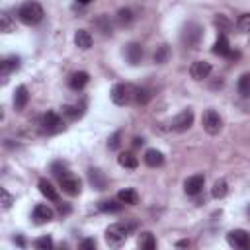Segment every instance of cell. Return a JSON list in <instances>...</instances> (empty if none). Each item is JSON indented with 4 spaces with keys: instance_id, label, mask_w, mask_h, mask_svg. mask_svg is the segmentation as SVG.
Returning <instances> with one entry per match:
<instances>
[{
    "instance_id": "6da1fadb",
    "label": "cell",
    "mask_w": 250,
    "mask_h": 250,
    "mask_svg": "<svg viewBox=\"0 0 250 250\" xmlns=\"http://www.w3.org/2000/svg\"><path fill=\"white\" fill-rule=\"evenodd\" d=\"M43 16H45V12H43V8H41V4L39 2H25L23 6H20V10H18V18H20V21L21 23H25V25H37L41 20H43Z\"/></svg>"
},
{
    "instance_id": "7a4b0ae2",
    "label": "cell",
    "mask_w": 250,
    "mask_h": 250,
    "mask_svg": "<svg viewBox=\"0 0 250 250\" xmlns=\"http://www.w3.org/2000/svg\"><path fill=\"white\" fill-rule=\"evenodd\" d=\"M203 39V27L197 21H188L182 29V45L188 49H197Z\"/></svg>"
},
{
    "instance_id": "3957f363",
    "label": "cell",
    "mask_w": 250,
    "mask_h": 250,
    "mask_svg": "<svg viewBox=\"0 0 250 250\" xmlns=\"http://www.w3.org/2000/svg\"><path fill=\"white\" fill-rule=\"evenodd\" d=\"M129 232H131V227L125 225V223H113L105 229V242L113 248L121 246L127 238H129Z\"/></svg>"
},
{
    "instance_id": "277c9868",
    "label": "cell",
    "mask_w": 250,
    "mask_h": 250,
    "mask_svg": "<svg viewBox=\"0 0 250 250\" xmlns=\"http://www.w3.org/2000/svg\"><path fill=\"white\" fill-rule=\"evenodd\" d=\"M64 129V121L59 113L55 111H47L45 115H41L39 119V131L43 135H55V133H61Z\"/></svg>"
},
{
    "instance_id": "5b68a950",
    "label": "cell",
    "mask_w": 250,
    "mask_h": 250,
    "mask_svg": "<svg viewBox=\"0 0 250 250\" xmlns=\"http://www.w3.org/2000/svg\"><path fill=\"white\" fill-rule=\"evenodd\" d=\"M111 102L115 105H127L129 102H133V96H135V86L129 84V82H121V84H115L111 88Z\"/></svg>"
},
{
    "instance_id": "8992f818",
    "label": "cell",
    "mask_w": 250,
    "mask_h": 250,
    "mask_svg": "<svg viewBox=\"0 0 250 250\" xmlns=\"http://www.w3.org/2000/svg\"><path fill=\"white\" fill-rule=\"evenodd\" d=\"M201 125L205 129V133L209 135H217L223 129V119L215 109H205L201 115Z\"/></svg>"
},
{
    "instance_id": "52a82bcc",
    "label": "cell",
    "mask_w": 250,
    "mask_h": 250,
    "mask_svg": "<svg viewBox=\"0 0 250 250\" xmlns=\"http://www.w3.org/2000/svg\"><path fill=\"white\" fill-rule=\"evenodd\" d=\"M193 125V109H182L170 123V129L176 131V133H186L189 127Z\"/></svg>"
},
{
    "instance_id": "ba28073f",
    "label": "cell",
    "mask_w": 250,
    "mask_h": 250,
    "mask_svg": "<svg viewBox=\"0 0 250 250\" xmlns=\"http://www.w3.org/2000/svg\"><path fill=\"white\" fill-rule=\"evenodd\" d=\"M227 240L230 246L240 248V250H250V232L242 230V229H234L227 234Z\"/></svg>"
},
{
    "instance_id": "9c48e42d",
    "label": "cell",
    "mask_w": 250,
    "mask_h": 250,
    "mask_svg": "<svg viewBox=\"0 0 250 250\" xmlns=\"http://www.w3.org/2000/svg\"><path fill=\"white\" fill-rule=\"evenodd\" d=\"M61 189H62L66 195L74 197V195H78V193H80L82 184H80V180H78L76 176L66 174V176H62V178H61Z\"/></svg>"
},
{
    "instance_id": "30bf717a",
    "label": "cell",
    "mask_w": 250,
    "mask_h": 250,
    "mask_svg": "<svg viewBox=\"0 0 250 250\" xmlns=\"http://www.w3.org/2000/svg\"><path fill=\"white\" fill-rule=\"evenodd\" d=\"M203 186H205V176L203 174H195V176H189L184 182V191L188 195H197V193H201Z\"/></svg>"
},
{
    "instance_id": "8fae6325",
    "label": "cell",
    "mask_w": 250,
    "mask_h": 250,
    "mask_svg": "<svg viewBox=\"0 0 250 250\" xmlns=\"http://www.w3.org/2000/svg\"><path fill=\"white\" fill-rule=\"evenodd\" d=\"M211 70H213V66H211L209 61H195L189 68V74H191L193 80H203L211 74Z\"/></svg>"
},
{
    "instance_id": "7c38bea8",
    "label": "cell",
    "mask_w": 250,
    "mask_h": 250,
    "mask_svg": "<svg viewBox=\"0 0 250 250\" xmlns=\"http://www.w3.org/2000/svg\"><path fill=\"white\" fill-rule=\"evenodd\" d=\"M53 217H55V213H53V209H51L49 205L39 203V205L33 207V221H35L37 225H41V223H49V221H53Z\"/></svg>"
},
{
    "instance_id": "4fadbf2b",
    "label": "cell",
    "mask_w": 250,
    "mask_h": 250,
    "mask_svg": "<svg viewBox=\"0 0 250 250\" xmlns=\"http://www.w3.org/2000/svg\"><path fill=\"white\" fill-rule=\"evenodd\" d=\"M123 53H125V59L129 61V64H139L143 61V55H145V51L139 43H129Z\"/></svg>"
},
{
    "instance_id": "5bb4252c",
    "label": "cell",
    "mask_w": 250,
    "mask_h": 250,
    "mask_svg": "<svg viewBox=\"0 0 250 250\" xmlns=\"http://www.w3.org/2000/svg\"><path fill=\"white\" fill-rule=\"evenodd\" d=\"M88 82H90V74L84 72V70H78V72L70 74V78H68V86H70V90H74V92H80L82 88H86Z\"/></svg>"
},
{
    "instance_id": "9a60e30c",
    "label": "cell",
    "mask_w": 250,
    "mask_h": 250,
    "mask_svg": "<svg viewBox=\"0 0 250 250\" xmlns=\"http://www.w3.org/2000/svg\"><path fill=\"white\" fill-rule=\"evenodd\" d=\"M88 182H90V186L96 188V189H105V188H107V178H105V174H104L102 170H98V168H90V170H88Z\"/></svg>"
},
{
    "instance_id": "2e32d148",
    "label": "cell",
    "mask_w": 250,
    "mask_h": 250,
    "mask_svg": "<svg viewBox=\"0 0 250 250\" xmlns=\"http://www.w3.org/2000/svg\"><path fill=\"white\" fill-rule=\"evenodd\" d=\"M27 102H29V92H27V88H25V86H18L16 92H14V109H18V111L25 109Z\"/></svg>"
},
{
    "instance_id": "e0dca14e",
    "label": "cell",
    "mask_w": 250,
    "mask_h": 250,
    "mask_svg": "<svg viewBox=\"0 0 250 250\" xmlns=\"http://www.w3.org/2000/svg\"><path fill=\"white\" fill-rule=\"evenodd\" d=\"M92 43H94V39H92L90 31H86V29H78V31L74 33V45H76L78 49L88 51V49L92 47Z\"/></svg>"
},
{
    "instance_id": "ac0fdd59",
    "label": "cell",
    "mask_w": 250,
    "mask_h": 250,
    "mask_svg": "<svg viewBox=\"0 0 250 250\" xmlns=\"http://www.w3.org/2000/svg\"><path fill=\"white\" fill-rule=\"evenodd\" d=\"M143 158H145V164L150 166V168H158V166L164 164V154L160 150H156V148H148Z\"/></svg>"
},
{
    "instance_id": "d6986e66",
    "label": "cell",
    "mask_w": 250,
    "mask_h": 250,
    "mask_svg": "<svg viewBox=\"0 0 250 250\" xmlns=\"http://www.w3.org/2000/svg\"><path fill=\"white\" fill-rule=\"evenodd\" d=\"M84 107H86V104L84 102H76V104H66V105H62V115H66L68 119H78V117H82V113H84Z\"/></svg>"
},
{
    "instance_id": "ffe728a7",
    "label": "cell",
    "mask_w": 250,
    "mask_h": 250,
    "mask_svg": "<svg viewBox=\"0 0 250 250\" xmlns=\"http://www.w3.org/2000/svg\"><path fill=\"white\" fill-rule=\"evenodd\" d=\"M215 55H219V57H227L229 55V51H230V43H229V39H227V35L225 33H221L219 37H217V41L213 43V49H211Z\"/></svg>"
},
{
    "instance_id": "44dd1931",
    "label": "cell",
    "mask_w": 250,
    "mask_h": 250,
    "mask_svg": "<svg viewBox=\"0 0 250 250\" xmlns=\"http://www.w3.org/2000/svg\"><path fill=\"white\" fill-rule=\"evenodd\" d=\"M170 57H172V49H170V45H160V47H156L154 49V55H152V61L156 62V64H166L168 61H170Z\"/></svg>"
},
{
    "instance_id": "7402d4cb",
    "label": "cell",
    "mask_w": 250,
    "mask_h": 250,
    "mask_svg": "<svg viewBox=\"0 0 250 250\" xmlns=\"http://www.w3.org/2000/svg\"><path fill=\"white\" fill-rule=\"evenodd\" d=\"M18 68H20V57H6L0 62V74H2V78H6L10 72H14Z\"/></svg>"
},
{
    "instance_id": "603a6c76",
    "label": "cell",
    "mask_w": 250,
    "mask_h": 250,
    "mask_svg": "<svg viewBox=\"0 0 250 250\" xmlns=\"http://www.w3.org/2000/svg\"><path fill=\"white\" fill-rule=\"evenodd\" d=\"M117 162H119V166L127 168V170H135V168L139 166V158H137L133 152H119Z\"/></svg>"
},
{
    "instance_id": "cb8c5ba5",
    "label": "cell",
    "mask_w": 250,
    "mask_h": 250,
    "mask_svg": "<svg viewBox=\"0 0 250 250\" xmlns=\"http://www.w3.org/2000/svg\"><path fill=\"white\" fill-rule=\"evenodd\" d=\"M37 188H39V191L47 197V199H51V201H59V195H57V189L53 188V184L49 182V180H45V178H41L39 180V184H37Z\"/></svg>"
},
{
    "instance_id": "d4e9b609",
    "label": "cell",
    "mask_w": 250,
    "mask_h": 250,
    "mask_svg": "<svg viewBox=\"0 0 250 250\" xmlns=\"http://www.w3.org/2000/svg\"><path fill=\"white\" fill-rule=\"evenodd\" d=\"M117 199L121 203H127V205H137L139 203V193L133 188H125V189L117 191Z\"/></svg>"
},
{
    "instance_id": "484cf974",
    "label": "cell",
    "mask_w": 250,
    "mask_h": 250,
    "mask_svg": "<svg viewBox=\"0 0 250 250\" xmlns=\"http://www.w3.org/2000/svg\"><path fill=\"white\" fill-rule=\"evenodd\" d=\"M94 25H96L104 35H111V33H113V23H111L109 16H105V14L98 16V18L94 20Z\"/></svg>"
},
{
    "instance_id": "4316f807",
    "label": "cell",
    "mask_w": 250,
    "mask_h": 250,
    "mask_svg": "<svg viewBox=\"0 0 250 250\" xmlns=\"http://www.w3.org/2000/svg\"><path fill=\"white\" fill-rule=\"evenodd\" d=\"M150 98H152V94H150V90H148V88L135 86V96H133V102H135L137 105H146V104L150 102Z\"/></svg>"
},
{
    "instance_id": "83f0119b",
    "label": "cell",
    "mask_w": 250,
    "mask_h": 250,
    "mask_svg": "<svg viewBox=\"0 0 250 250\" xmlns=\"http://www.w3.org/2000/svg\"><path fill=\"white\" fill-rule=\"evenodd\" d=\"M123 209V203L117 199H104V201H100V211H104V213H119Z\"/></svg>"
},
{
    "instance_id": "f1b7e54d",
    "label": "cell",
    "mask_w": 250,
    "mask_h": 250,
    "mask_svg": "<svg viewBox=\"0 0 250 250\" xmlns=\"http://www.w3.org/2000/svg\"><path fill=\"white\" fill-rule=\"evenodd\" d=\"M227 191H229V184L223 180V178H219L215 184H213V189H211V195L215 197V199H223L225 195H227Z\"/></svg>"
},
{
    "instance_id": "f546056e",
    "label": "cell",
    "mask_w": 250,
    "mask_h": 250,
    "mask_svg": "<svg viewBox=\"0 0 250 250\" xmlns=\"http://www.w3.org/2000/svg\"><path fill=\"white\" fill-rule=\"evenodd\" d=\"M236 88H238V94H240L242 98H250V72H244V74L238 78Z\"/></svg>"
},
{
    "instance_id": "4dcf8cb0",
    "label": "cell",
    "mask_w": 250,
    "mask_h": 250,
    "mask_svg": "<svg viewBox=\"0 0 250 250\" xmlns=\"http://www.w3.org/2000/svg\"><path fill=\"white\" fill-rule=\"evenodd\" d=\"M139 246H141L143 250H154V248H156V238H154V234H152V232H143V234L139 236Z\"/></svg>"
},
{
    "instance_id": "1f68e13d",
    "label": "cell",
    "mask_w": 250,
    "mask_h": 250,
    "mask_svg": "<svg viewBox=\"0 0 250 250\" xmlns=\"http://www.w3.org/2000/svg\"><path fill=\"white\" fill-rule=\"evenodd\" d=\"M16 29V21L12 20V16L8 14V12H4L2 16H0V31L2 33H12Z\"/></svg>"
},
{
    "instance_id": "d6a6232c",
    "label": "cell",
    "mask_w": 250,
    "mask_h": 250,
    "mask_svg": "<svg viewBox=\"0 0 250 250\" xmlns=\"http://www.w3.org/2000/svg\"><path fill=\"white\" fill-rule=\"evenodd\" d=\"M133 20H135V16H133V10H131V8H121V10L117 12V21H119V25H131Z\"/></svg>"
},
{
    "instance_id": "836d02e7",
    "label": "cell",
    "mask_w": 250,
    "mask_h": 250,
    "mask_svg": "<svg viewBox=\"0 0 250 250\" xmlns=\"http://www.w3.org/2000/svg\"><path fill=\"white\" fill-rule=\"evenodd\" d=\"M51 172L61 180L62 176H66V174H68V168H66V164H64L62 160H57V162H53V164H51Z\"/></svg>"
},
{
    "instance_id": "e575fe53",
    "label": "cell",
    "mask_w": 250,
    "mask_h": 250,
    "mask_svg": "<svg viewBox=\"0 0 250 250\" xmlns=\"http://www.w3.org/2000/svg\"><path fill=\"white\" fill-rule=\"evenodd\" d=\"M236 29L240 33H248L250 31V14H240V18L236 20Z\"/></svg>"
},
{
    "instance_id": "d590c367",
    "label": "cell",
    "mask_w": 250,
    "mask_h": 250,
    "mask_svg": "<svg viewBox=\"0 0 250 250\" xmlns=\"http://www.w3.org/2000/svg\"><path fill=\"white\" fill-rule=\"evenodd\" d=\"M33 244H35V248L47 250V248H53V238H51V236H39Z\"/></svg>"
},
{
    "instance_id": "8d00e7d4",
    "label": "cell",
    "mask_w": 250,
    "mask_h": 250,
    "mask_svg": "<svg viewBox=\"0 0 250 250\" xmlns=\"http://www.w3.org/2000/svg\"><path fill=\"white\" fill-rule=\"evenodd\" d=\"M119 143H121V131H115V133L109 137L107 146H109L111 150H117V148H119Z\"/></svg>"
},
{
    "instance_id": "74e56055",
    "label": "cell",
    "mask_w": 250,
    "mask_h": 250,
    "mask_svg": "<svg viewBox=\"0 0 250 250\" xmlns=\"http://www.w3.org/2000/svg\"><path fill=\"white\" fill-rule=\"evenodd\" d=\"M215 25H217L221 31H229V27H230V21H229L225 16H217V18H215Z\"/></svg>"
},
{
    "instance_id": "f35d334b",
    "label": "cell",
    "mask_w": 250,
    "mask_h": 250,
    "mask_svg": "<svg viewBox=\"0 0 250 250\" xmlns=\"http://www.w3.org/2000/svg\"><path fill=\"white\" fill-rule=\"evenodd\" d=\"M0 193H2V207H4V209H10V205H12L14 197L10 195V191H8L6 188H2V189H0Z\"/></svg>"
},
{
    "instance_id": "ab89813d",
    "label": "cell",
    "mask_w": 250,
    "mask_h": 250,
    "mask_svg": "<svg viewBox=\"0 0 250 250\" xmlns=\"http://www.w3.org/2000/svg\"><path fill=\"white\" fill-rule=\"evenodd\" d=\"M80 248L82 250H92V248H96V240L94 238H86V240L80 242Z\"/></svg>"
},
{
    "instance_id": "60d3db41",
    "label": "cell",
    "mask_w": 250,
    "mask_h": 250,
    "mask_svg": "<svg viewBox=\"0 0 250 250\" xmlns=\"http://www.w3.org/2000/svg\"><path fill=\"white\" fill-rule=\"evenodd\" d=\"M59 213H61V215H68V213H70V205H66V203H59Z\"/></svg>"
},
{
    "instance_id": "b9f144b4",
    "label": "cell",
    "mask_w": 250,
    "mask_h": 250,
    "mask_svg": "<svg viewBox=\"0 0 250 250\" xmlns=\"http://www.w3.org/2000/svg\"><path fill=\"white\" fill-rule=\"evenodd\" d=\"M14 242H16L18 246H25V240H23V236H16V238H14Z\"/></svg>"
},
{
    "instance_id": "7bdbcfd3",
    "label": "cell",
    "mask_w": 250,
    "mask_h": 250,
    "mask_svg": "<svg viewBox=\"0 0 250 250\" xmlns=\"http://www.w3.org/2000/svg\"><path fill=\"white\" fill-rule=\"evenodd\" d=\"M143 143H145V141H143V139H139V137H135V139H133V145H135V146H141Z\"/></svg>"
},
{
    "instance_id": "ee69618b",
    "label": "cell",
    "mask_w": 250,
    "mask_h": 250,
    "mask_svg": "<svg viewBox=\"0 0 250 250\" xmlns=\"http://www.w3.org/2000/svg\"><path fill=\"white\" fill-rule=\"evenodd\" d=\"M178 246H189V240H180Z\"/></svg>"
},
{
    "instance_id": "f6af8a7d",
    "label": "cell",
    "mask_w": 250,
    "mask_h": 250,
    "mask_svg": "<svg viewBox=\"0 0 250 250\" xmlns=\"http://www.w3.org/2000/svg\"><path fill=\"white\" fill-rule=\"evenodd\" d=\"M76 2H78V4H82V6H86V4H90L92 0H76Z\"/></svg>"
},
{
    "instance_id": "bcb514c9",
    "label": "cell",
    "mask_w": 250,
    "mask_h": 250,
    "mask_svg": "<svg viewBox=\"0 0 250 250\" xmlns=\"http://www.w3.org/2000/svg\"><path fill=\"white\" fill-rule=\"evenodd\" d=\"M246 213H248V217H250V205H248V207H246Z\"/></svg>"
}]
</instances>
